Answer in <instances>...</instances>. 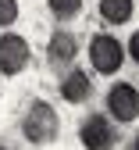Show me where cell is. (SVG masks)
I'll return each mask as SVG.
<instances>
[{
  "instance_id": "obj_3",
  "label": "cell",
  "mask_w": 139,
  "mask_h": 150,
  "mask_svg": "<svg viewBox=\"0 0 139 150\" xmlns=\"http://www.w3.org/2000/svg\"><path fill=\"white\" fill-rule=\"evenodd\" d=\"M29 64H32L29 40L18 36V32H4V36H0V75L14 79V75H22Z\"/></svg>"
},
{
  "instance_id": "obj_8",
  "label": "cell",
  "mask_w": 139,
  "mask_h": 150,
  "mask_svg": "<svg viewBox=\"0 0 139 150\" xmlns=\"http://www.w3.org/2000/svg\"><path fill=\"white\" fill-rule=\"evenodd\" d=\"M135 14V0H100V18L107 25H128Z\"/></svg>"
},
{
  "instance_id": "obj_1",
  "label": "cell",
  "mask_w": 139,
  "mask_h": 150,
  "mask_svg": "<svg viewBox=\"0 0 139 150\" xmlns=\"http://www.w3.org/2000/svg\"><path fill=\"white\" fill-rule=\"evenodd\" d=\"M22 136L32 146H47L61 136V118H57V107L50 100H32L25 107V118H22Z\"/></svg>"
},
{
  "instance_id": "obj_11",
  "label": "cell",
  "mask_w": 139,
  "mask_h": 150,
  "mask_svg": "<svg viewBox=\"0 0 139 150\" xmlns=\"http://www.w3.org/2000/svg\"><path fill=\"white\" fill-rule=\"evenodd\" d=\"M125 57H132V61L139 64V29L132 32V40H128V47H125Z\"/></svg>"
},
{
  "instance_id": "obj_12",
  "label": "cell",
  "mask_w": 139,
  "mask_h": 150,
  "mask_svg": "<svg viewBox=\"0 0 139 150\" xmlns=\"http://www.w3.org/2000/svg\"><path fill=\"white\" fill-rule=\"evenodd\" d=\"M132 150H139V132H135V139H132Z\"/></svg>"
},
{
  "instance_id": "obj_13",
  "label": "cell",
  "mask_w": 139,
  "mask_h": 150,
  "mask_svg": "<svg viewBox=\"0 0 139 150\" xmlns=\"http://www.w3.org/2000/svg\"><path fill=\"white\" fill-rule=\"evenodd\" d=\"M0 150H7V146H0Z\"/></svg>"
},
{
  "instance_id": "obj_6",
  "label": "cell",
  "mask_w": 139,
  "mask_h": 150,
  "mask_svg": "<svg viewBox=\"0 0 139 150\" xmlns=\"http://www.w3.org/2000/svg\"><path fill=\"white\" fill-rule=\"evenodd\" d=\"M57 93L64 97V104H86L89 97H93V79L86 71H68L64 79H61V86H57Z\"/></svg>"
},
{
  "instance_id": "obj_10",
  "label": "cell",
  "mask_w": 139,
  "mask_h": 150,
  "mask_svg": "<svg viewBox=\"0 0 139 150\" xmlns=\"http://www.w3.org/2000/svg\"><path fill=\"white\" fill-rule=\"evenodd\" d=\"M18 14H22L18 0H0V29H11L18 22Z\"/></svg>"
},
{
  "instance_id": "obj_7",
  "label": "cell",
  "mask_w": 139,
  "mask_h": 150,
  "mask_svg": "<svg viewBox=\"0 0 139 150\" xmlns=\"http://www.w3.org/2000/svg\"><path fill=\"white\" fill-rule=\"evenodd\" d=\"M78 57V40H75V32H64V29H57L50 36V43H47V61L50 64H71Z\"/></svg>"
},
{
  "instance_id": "obj_2",
  "label": "cell",
  "mask_w": 139,
  "mask_h": 150,
  "mask_svg": "<svg viewBox=\"0 0 139 150\" xmlns=\"http://www.w3.org/2000/svg\"><path fill=\"white\" fill-rule=\"evenodd\" d=\"M89 64H93V71H100V75L121 71V64H125V47H121V40L111 36V32H96L93 40H89Z\"/></svg>"
},
{
  "instance_id": "obj_4",
  "label": "cell",
  "mask_w": 139,
  "mask_h": 150,
  "mask_svg": "<svg viewBox=\"0 0 139 150\" xmlns=\"http://www.w3.org/2000/svg\"><path fill=\"white\" fill-rule=\"evenodd\" d=\"M107 118L118 122V125H128L139 118V89L132 82H114L107 89Z\"/></svg>"
},
{
  "instance_id": "obj_5",
  "label": "cell",
  "mask_w": 139,
  "mask_h": 150,
  "mask_svg": "<svg viewBox=\"0 0 139 150\" xmlns=\"http://www.w3.org/2000/svg\"><path fill=\"white\" fill-rule=\"evenodd\" d=\"M78 143L86 150H114L118 146V125L107 115H89L78 125Z\"/></svg>"
},
{
  "instance_id": "obj_9",
  "label": "cell",
  "mask_w": 139,
  "mask_h": 150,
  "mask_svg": "<svg viewBox=\"0 0 139 150\" xmlns=\"http://www.w3.org/2000/svg\"><path fill=\"white\" fill-rule=\"evenodd\" d=\"M82 4L86 0H47V7H50V14L57 22H75L82 14Z\"/></svg>"
}]
</instances>
